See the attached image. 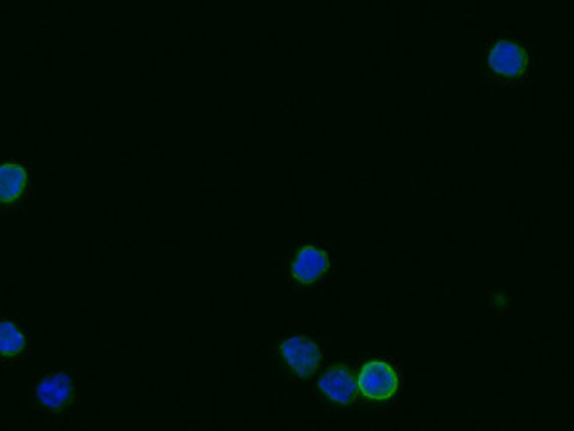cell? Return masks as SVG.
Instances as JSON below:
<instances>
[{
	"label": "cell",
	"mask_w": 574,
	"mask_h": 431,
	"mask_svg": "<svg viewBox=\"0 0 574 431\" xmlns=\"http://www.w3.org/2000/svg\"><path fill=\"white\" fill-rule=\"evenodd\" d=\"M357 386L364 398L371 401H386L391 400L398 391L400 379L391 364L380 359H370L361 368Z\"/></svg>",
	"instance_id": "6da1fadb"
},
{
	"label": "cell",
	"mask_w": 574,
	"mask_h": 431,
	"mask_svg": "<svg viewBox=\"0 0 574 431\" xmlns=\"http://www.w3.org/2000/svg\"><path fill=\"white\" fill-rule=\"evenodd\" d=\"M281 356L290 366V370L297 373L299 377L308 379L317 371L322 352L315 341L308 340L304 336H292L287 341H283Z\"/></svg>",
	"instance_id": "7a4b0ae2"
},
{
	"label": "cell",
	"mask_w": 574,
	"mask_h": 431,
	"mask_svg": "<svg viewBox=\"0 0 574 431\" xmlns=\"http://www.w3.org/2000/svg\"><path fill=\"white\" fill-rule=\"evenodd\" d=\"M488 64L495 73L507 78H516L525 73L529 57L522 46L516 45L513 41H499L491 48Z\"/></svg>",
	"instance_id": "3957f363"
},
{
	"label": "cell",
	"mask_w": 574,
	"mask_h": 431,
	"mask_svg": "<svg viewBox=\"0 0 574 431\" xmlns=\"http://www.w3.org/2000/svg\"><path fill=\"white\" fill-rule=\"evenodd\" d=\"M318 389L334 403L348 405L355 398L357 384L347 366H333L318 380Z\"/></svg>",
	"instance_id": "277c9868"
},
{
	"label": "cell",
	"mask_w": 574,
	"mask_h": 431,
	"mask_svg": "<svg viewBox=\"0 0 574 431\" xmlns=\"http://www.w3.org/2000/svg\"><path fill=\"white\" fill-rule=\"evenodd\" d=\"M327 269H329L327 253L315 246H304L292 262V276L304 285L320 280L327 273Z\"/></svg>",
	"instance_id": "5b68a950"
},
{
	"label": "cell",
	"mask_w": 574,
	"mask_h": 431,
	"mask_svg": "<svg viewBox=\"0 0 574 431\" xmlns=\"http://www.w3.org/2000/svg\"><path fill=\"white\" fill-rule=\"evenodd\" d=\"M36 396L46 409H62L73 398V382L66 373H52L39 382Z\"/></svg>",
	"instance_id": "8992f818"
},
{
	"label": "cell",
	"mask_w": 574,
	"mask_h": 431,
	"mask_svg": "<svg viewBox=\"0 0 574 431\" xmlns=\"http://www.w3.org/2000/svg\"><path fill=\"white\" fill-rule=\"evenodd\" d=\"M27 186V172L22 165H0V204H11L22 197Z\"/></svg>",
	"instance_id": "52a82bcc"
},
{
	"label": "cell",
	"mask_w": 574,
	"mask_h": 431,
	"mask_svg": "<svg viewBox=\"0 0 574 431\" xmlns=\"http://www.w3.org/2000/svg\"><path fill=\"white\" fill-rule=\"evenodd\" d=\"M25 348V336L13 322H0V356H18Z\"/></svg>",
	"instance_id": "ba28073f"
}]
</instances>
